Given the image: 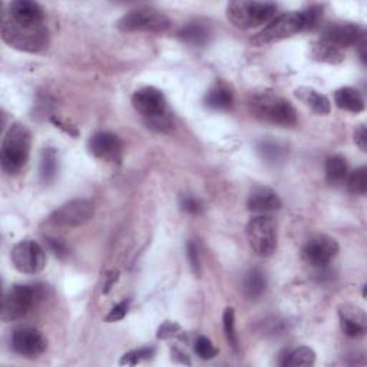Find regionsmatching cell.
Segmentation results:
<instances>
[{
    "label": "cell",
    "mask_w": 367,
    "mask_h": 367,
    "mask_svg": "<svg viewBox=\"0 0 367 367\" xmlns=\"http://www.w3.org/2000/svg\"><path fill=\"white\" fill-rule=\"evenodd\" d=\"M314 363H315L314 350L307 346H301L290 351L282 364L286 367H300V366H313Z\"/></svg>",
    "instance_id": "cell-24"
},
{
    "label": "cell",
    "mask_w": 367,
    "mask_h": 367,
    "mask_svg": "<svg viewBox=\"0 0 367 367\" xmlns=\"http://www.w3.org/2000/svg\"><path fill=\"white\" fill-rule=\"evenodd\" d=\"M205 105L210 109L214 111H227L233 107L234 102V97L233 92L229 89L225 83H215L208 92L204 98Z\"/></svg>",
    "instance_id": "cell-20"
},
{
    "label": "cell",
    "mask_w": 367,
    "mask_h": 367,
    "mask_svg": "<svg viewBox=\"0 0 367 367\" xmlns=\"http://www.w3.org/2000/svg\"><path fill=\"white\" fill-rule=\"evenodd\" d=\"M179 37L186 43L203 46L208 40V32L201 25H188L179 32Z\"/></svg>",
    "instance_id": "cell-29"
},
{
    "label": "cell",
    "mask_w": 367,
    "mask_h": 367,
    "mask_svg": "<svg viewBox=\"0 0 367 367\" xmlns=\"http://www.w3.org/2000/svg\"><path fill=\"white\" fill-rule=\"evenodd\" d=\"M347 188L351 194L364 195L367 193V169L366 167H360L354 169L347 176Z\"/></svg>",
    "instance_id": "cell-28"
},
{
    "label": "cell",
    "mask_w": 367,
    "mask_h": 367,
    "mask_svg": "<svg viewBox=\"0 0 367 367\" xmlns=\"http://www.w3.org/2000/svg\"><path fill=\"white\" fill-rule=\"evenodd\" d=\"M94 204L88 200H72L58 208L52 215L51 221L62 227H79L94 217Z\"/></svg>",
    "instance_id": "cell-12"
},
{
    "label": "cell",
    "mask_w": 367,
    "mask_h": 367,
    "mask_svg": "<svg viewBox=\"0 0 367 367\" xmlns=\"http://www.w3.org/2000/svg\"><path fill=\"white\" fill-rule=\"evenodd\" d=\"M58 172V154L52 148H46L40 158V178L43 182L55 179Z\"/></svg>",
    "instance_id": "cell-25"
},
{
    "label": "cell",
    "mask_w": 367,
    "mask_h": 367,
    "mask_svg": "<svg viewBox=\"0 0 367 367\" xmlns=\"http://www.w3.org/2000/svg\"><path fill=\"white\" fill-rule=\"evenodd\" d=\"M181 207L184 211L191 214H200L203 211V204L194 197H184L181 200Z\"/></svg>",
    "instance_id": "cell-34"
},
{
    "label": "cell",
    "mask_w": 367,
    "mask_h": 367,
    "mask_svg": "<svg viewBox=\"0 0 367 367\" xmlns=\"http://www.w3.org/2000/svg\"><path fill=\"white\" fill-rule=\"evenodd\" d=\"M246 234L251 250L260 257H270L277 248V225L265 214L255 215L248 221Z\"/></svg>",
    "instance_id": "cell-7"
},
{
    "label": "cell",
    "mask_w": 367,
    "mask_h": 367,
    "mask_svg": "<svg viewBox=\"0 0 367 367\" xmlns=\"http://www.w3.org/2000/svg\"><path fill=\"white\" fill-rule=\"evenodd\" d=\"M354 143L363 152L367 151V131H366L364 125H360L356 129V132H354Z\"/></svg>",
    "instance_id": "cell-36"
},
{
    "label": "cell",
    "mask_w": 367,
    "mask_h": 367,
    "mask_svg": "<svg viewBox=\"0 0 367 367\" xmlns=\"http://www.w3.org/2000/svg\"><path fill=\"white\" fill-rule=\"evenodd\" d=\"M2 37L12 48L25 52H40L48 48L49 32L43 23L25 25L11 19L6 13L2 19Z\"/></svg>",
    "instance_id": "cell-2"
},
{
    "label": "cell",
    "mask_w": 367,
    "mask_h": 367,
    "mask_svg": "<svg viewBox=\"0 0 367 367\" xmlns=\"http://www.w3.org/2000/svg\"><path fill=\"white\" fill-rule=\"evenodd\" d=\"M247 207L250 211L257 214H267L282 208V200L272 190L265 187H258L253 190L248 197Z\"/></svg>",
    "instance_id": "cell-18"
},
{
    "label": "cell",
    "mask_w": 367,
    "mask_h": 367,
    "mask_svg": "<svg viewBox=\"0 0 367 367\" xmlns=\"http://www.w3.org/2000/svg\"><path fill=\"white\" fill-rule=\"evenodd\" d=\"M267 282H265V275L263 274V271H260L258 268H254L251 271L247 272L246 279H244V294L247 299H257L260 297L264 290H265Z\"/></svg>",
    "instance_id": "cell-23"
},
{
    "label": "cell",
    "mask_w": 367,
    "mask_h": 367,
    "mask_svg": "<svg viewBox=\"0 0 367 367\" xmlns=\"http://www.w3.org/2000/svg\"><path fill=\"white\" fill-rule=\"evenodd\" d=\"M222 325H224V333L228 340V343L231 344L234 349H237L239 340H237V333H236V314L234 308L228 307L225 308L222 314Z\"/></svg>",
    "instance_id": "cell-30"
},
{
    "label": "cell",
    "mask_w": 367,
    "mask_h": 367,
    "mask_svg": "<svg viewBox=\"0 0 367 367\" xmlns=\"http://www.w3.org/2000/svg\"><path fill=\"white\" fill-rule=\"evenodd\" d=\"M187 254H188L190 264H191V268H193L194 274L200 275V272H201L200 257H198V251H197V247H195L194 243H188V246H187Z\"/></svg>",
    "instance_id": "cell-35"
},
{
    "label": "cell",
    "mask_w": 367,
    "mask_h": 367,
    "mask_svg": "<svg viewBox=\"0 0 367 367\" xmlns=\"http://www.w3.org/2000/svg\"><path fill=\"white\" fill-rule=\"evenodd\" d=\"M179 330V326L176 323H172V321H167L160 329H158V339H168L171 336L175 335V332Z\"/></svg>",
    "instance_id": "cell-37"
},
{
    "label": "cell",
    "mask_w": 367,
    "mask_h": 367,
    "mask_svg": "<svg viewBox=\"0 0 367 367\" xmlns=\"http://www.w3.org/2000/svg\"><path fill=\"white\" fill-rule=\"evenodd\" d=\"M154 353H155L154 347H141V349L132 350V351L124 354L119 363L124 364V366H125V364H126V366H135V364H138V363H141V361L150 359Z\"/></svg>",
    "instance_id": "cell-31"
},
{
    "label": "cell",
    "mask_w": 367,
    "mask_h": 367,
    "mask_svg": "<svg viewBox=\"0 0 367 367\" xmlns=\"http://www.w3.org/2000/svg\"><path fill=\"white\" fill-rule=\"evenodd\" d=\"M313 56L317 61L327 62V64H339L343 61V54L340 52V49L335 48V46H332L323 40H321V43L314 46Z\"/></svg>",
    "instance_id": "cell-26"
},
{
    "label": "cell",
    "mask_w": 367,
    "mask_h": 367,
    "mask_svg": "<svg viewBox=\"0 0 367 367\" xmlns=\"http://www.w3.org/2000/svg\"><path fill=\"white\" fill-rule=\"evenodd\" d=\"M340 326L346 336L359 339L366 333V314L361 308L354 306H344L339 311Z\"/></svg>",
    "instance_id": "cell-16"
},
{
    "label": "cell",
    "mask_w": 367,
    "mask_h": 367,
    "mask_svg": "<svg viewBox=\"0 0 367 367\" xmlns=\"http://www.w3.org/2000/svg\"><path fill=\"white\" fill-rule=\"evenodd\" d=\"M42 297L40 289L36 286L15 284L12 286L4 299L2 320L4 321H16L23 318L36 301Z\"/></svg>",
    "instance_id": "cell-9"
},
{
    "label": "cell",
    "mask_w": 367,
    "mask_h": 367,
    "mask_svg": "<svg viewBox=\"0 0 367 367\" xmlns=\"http://www.w3.org/2000/svg\"><path fill=\"white\" fill-rule=\"evenodd\" d=\"M335 102L340 109L359 114L364 109V100L360 92L354 88L346 86L336 90L335 94Z\"/></svg>",
    "instance_id": "cell-21"
},
{
    "label": "cell",
    "mask_w": 367,
    "mask_h": 367,
    "mask_svg": "<svg viewBox=\"0 0 367 367\" xmlns=\"http://www.w3.org/2000/svg\"><path fill=\"white\" fill-rule=\"evenodd\" d=\"M128 307H129L128 301H121L119 304H116V306L109 311V314L105 317V320L108 321V323H114V321L122 320V318L126 315V313H128Z\"/></svg>",
    "instance_id": "cell-33"
},
{
    "label": "cell",
    "mask_w": 367,
    "mask_h": 367,
    "mask_svg": "<svg viewBox=\"0 0 367 367\" xmlns=\"http://www.w3.org/2000/svg\"><path fill=\"white\" fill-rule=\"evenodd\" d=\"M6 15L11 19H13L19 23H25V25L43 23L42 8L37 4L30 2V0H16V2H12L9 5V11L6 12Z\"/></svg>",
    "instance_id": "cell-17"
},
{
    "label": "cell",
    "mask_w": 367,
    "mask_h": 367,
    "mask_svg": "<svg viewBox=\"0 0 367 367\" xmlns=\"http://www.w3.org/2000/svg\"><path fill=\"white\" fill-rule=\"evenodd\" d=\"M12 263L23 274H37L44 268L46 255L37 243L25 240L13 247Z\"/></svg>",
    "instance_id": "cell-10"
},
{
    "label": "cell",
    "mask_w": 367,
    "mask_h": 367,
    "mask_svg": "<svg viewBox=\"0 0 367 367\" xmlns=\"http://www.w3.org/2000/svg\"><path fill=\"white\" fill-rule=\"evenodd\" d=\"M12 349L25 357H37L44 350L48 343L43 335L33 327H19L12 333Z\"/></svg>",
    "instance_id": "cell-13"
},
{
    "label": "cell",
    "mask_w": 367,
    "mask_h": 367,
    "mask_svg": "<svg viewBox=\"0 0 367 367\" xmlns=\"http://www.w3.org/2000/svg\"><path fill=\"white\" fill-rule=\"evenodd\" d=\"M277 12V6L268 2H231L227 6V18L239 29H254L271 22Z\"/></svg>",
    "instance_id": "cell-6"
},
{
    "label": "cell",
    "mask_w": 367,
    "mask_h": 367,
    "mask_svg": "<svg viewBox=\"0 0 367 367\" xmlns=\"http://www.w3.org/2000/svg\"><path fill=\"white\" fill-rule=\"evenodd\" d=\"M88 148L89 152L97 158L115 161L121 155L122 143L116 135L111 132H98L94 136H90Z\"/></svg>",
    "instance_id": "cell-15"
},
{
    "label": "cell",
    "mask_w": 367,
    "mask_h": 367,
    "mask_svg": "<svg viewBox=\"0 0 367 367\" xmlns=\"http://www.w3.org/2000/svg\"><path fill=\"white\" fill-rule=\"evenodd\" d=\"M320 18L318 8L296 11L272 19L257 36V43H272L290 37L299 32L313 29Z\"/></svg>",
    "instance_id": "cell-1"
},
{
    "label": "cell",
    "mask_w": 367,
    "mask_h": 367,
    "mask_svg": "<svg viewBox=\"0 0 367 367\" xmlns=\"http://www.w3.org/2000/svg\"><path fill=\"white\" fill-rule=\"evenodd\" d=\"M337 253L339 244L335 239L325 234H317L306 243L303 248V258L307 264L315 268H325L337 255Z\"/></svg>",
    "instance_id": "cell-11"
},
{
    "label": "cell",
    "mask_w": 367,
    "mask_h": 367,
    "mask_svg": "<svg viewBox=\"0 0 367 367\" xmlns=\"http://www.w3.org/2000/svg\"><path fill=\"white\" fill-rule=\"evenodd\" d=\"M349 176L347 162L343 157L335 155L326 161V178L333 186L343 184Z\"/></svg>",
    "instance_id": "cell-22"
},
{
    "label": "cell",
    "mask_w": 367,
    "mask_h": 367,
    "mask_svg": "<svg viewBox=\"0 0 367 367\" xmlns=\"http://www.w3.org/2000/svg\"><path fill=\"white\" fill-rule=\"evenodd\" d=\"M194 350H195L197 356L204 359V360H210V359L215 357L217 353H218V350L214 347L212 342L208 337H205V336H200L197 339Z\"/></svg>",
    "instance_id": "cell-32"
},
{
    "label": "cell",
    "mask_w": 367,
    "mask_h": 367,
    "mask_svg": "<svg viewBox=\"0 0 367 367\" xmlns=\"http://www.w3.org/2000/svg\"><path fill=\"white\" fill-rule=\"evenodd\" d=\"M32 145L29 129L22 124H13L5 133L2 143V168L8 174H18L28 162Z\"/></svg>",
    "instance_id": "cell-3"
},
{
    "label": "cell",
    "mask_w": 367,
    "mask_h": 367,
    "mask_svg": "<svg viewBox=\"0 0 367 367\" xmlns=\"http://www.w3.org/2000/svg\"><path fill=\"white\" fill-rule=\"evenodd\" d=\"M296 97L318 115H327L332 109V104L329 98L325 97L323 94H320V92H317L313 88L301 86L296 89Z\"/></svg>",
    "instance_id": "cell-19"
},
{
    "label": "cell",
    "mask_w": 367,
    "mask_h": 367,
    "mask_svg": "<svg viewBox=\"0 0 367 367\" xmlns=\"http://www.w3.org/2000/svg\"><path fill=\"white\" fill-rule=\"evenodd\" d=\"M363 29L353 23H337L329 26L323 33V42L335 46V48H346V46L357 44L363 39Z\"/></svg>",
    "instance_id": "cell-14"
},
{
    "label": "cell",
    "mask_w": 367,
    "mask_h": 367,
    "mask_svg": "<svg viewBox=\"0 0 367 367\" xmlns=\"http://www.w3.org/2000/svg\"><path fill=\"white\" fill-rule=\"evenodd\" d=\"M250 107L253 114L265 122L283 126H291L297 122V114L293 105L272 92L255 94L250 101Z\"/></svg>",
    "instance_id": "cell-5"
},
{
    "label": "cell",
    "mask_w": 367,
    "mask_h": 367,
    "mask_svg": "<svg viewBox=\"0 0 367 367\" xmlns=\"http://www.w3.org/2000/svg\"><path fill=\"white\" fill-rule=\"evenodd\" d=\"M171 20L164 13L152 8L132 9L118 22V28L124 32L162 33L167 32Z\"/></svg>",
    "instance_id": "cell-8"
},
{
    "label": "cell",
    "mask_w": 367,
    "mask_h": 367,
    "mask_svg": "<svg viewBox=\"0 0 367 367\" xmlns=\"http://www.w3.org/2000/svg\"><path fill=\"white\" fill-rule=\"evenodd\" d=\"M132 105L140 112L147 125L158 132H165L171 128V121L167 115V101L162 92L154 86H145L136 90L132 97Z\"/></svg>",
    "instance_id": "cell-4"
},
{
    "label": "cell",
    "mask_w": 367,
    "mask_h": 367,
    "mask_svg": "<svg viewBox=\"0 0 367 367\" xmlns=\"http://www.w3.org/2000/svg\"><path fill=\"white\" fill-rule=\"evenodd\" d=\"M48 244H49L51 250H52L56 255L64 257V255L68 254V253H66V247H65V244H64L62 241L55 240V239H51V240H48Z\"/></svg>",
    "instance_id": "cell-38"
},
{
    "label": "cell",
    "mask_w": 367,
    "mask_h": 367,
    "mask_svg": "<svg viewBox=\"0 0 367 367\" xmlns=\"http://www.w3.org/2000/svg\"><path fill=\"white\" fill-rule=\"evenodd\" d=\"M257 150H258V154L261 155V158L271 164L280 162L286 157V150L280 144L274 143V141H261L258 144Z\"/></svg>",
    "instance_id": "cell-27"
}]
</instances>
